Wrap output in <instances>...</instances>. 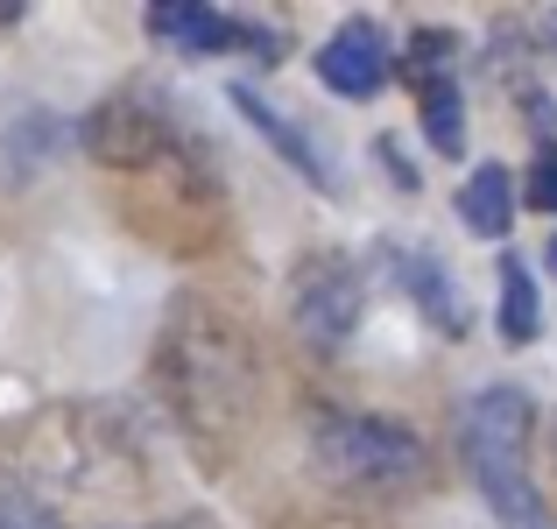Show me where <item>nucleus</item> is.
I'll return each mask as SVG.
<instances>
[{
    "instance_id": "nucleus-1",
    "label": "nucleus",
    "mask_w": 557,
    "mask_h": 529,
    "mask_svg": "<svg viewBox=\"0 0 557 529\" xmlns=\"http://www.w3.org/2000/svg\"><path fill=\"white\" fill-rule=\"evenodd\" d=\"M156 389H163L170 417L184 423L198 445H226L240 431L247 403H255V353L233 318H219L205 297L170 304L163 340H156Z\"/></svg>"
},
{
    "instance_id": "nucleus-2",
    "label": "nucleus",
    "mask_w": 557,
    "mask_h": 529,
    "mask_svg": "<svg viewBox=\"0 0 557 529\" xmlns=\"http://www.w3.org/2000/svg\"><path fill=\"white\" fill-rule=\"evenodd\" d=\"M530 431H536V409H530V395L508 389V381L480 389L473 403L459 409V452H466L473 488L487 494V508L508 529H557V516L544 508V494H536V480H530Z\"/></svg>"
},
{
    "instance_id": "nucleus-3",
    "label": "nucleus",
    "mask_w": 557,
    "mask_h": 529,
    "mask_svg": "<svg viewBox=\"0 0 557 529\" xmlns=\"http://www.w3.org/2000/svg\"><path fill=\"white\" fill-rule=\"evenodd\" d=\"M311 459L325 480L339 488H368V494H395L417 488L431 473V452L409 423L395 417H368V409H325L311 423Z\"/></svg>"
},
{
    "instance_id": "nucleus-4",
    "label": "nucleus",
    "mask_w": 557,
    "mask_h": 529,
    "mask_svg": "<svg viewBox=\"0 0 557 529\" xmlns=\"http://www.w3.org/2000/svg\"><path fill=\"white\" fill-rule=\"evenodd\" d=\"M42 431H50L57 445H36V466L50 480H64V488L107 494V488H121V480H135V438H127V423H113L107 409H50Z\"/></svg>"
},
{
    "instance_id": "nucleus-5",
    "label": "nucleus",
    "mask_w": 557,
    "mask_h": 529,
    "mask_svg": "<svg viewBox=\"0 0 557 529\" xmlns=\"http://www.w3.org/2000/svg\"><path fill=\"white\" fill-rule=\"evenodd\" d=\"M360 311H368V283L346 255H304L297 275H289V325L311 353H339L360 332Z\"/></svg>"
},
{
    "instance_id": "nucleus-6",
    "label": "nucleus",
    "mask_w": 557,
    "mask_h": 529,
    "mask_svg": "<svg viewBox=\"0 0 557 529\" xmlns=\"http://www.w3.org/2000/svg\"><path fill=\"white\" fill-rule=\"evenodd\" d=\"M78 142H85V156L107 163V170H163L170 156L184 149V127L170 121L156 99L113 93V99H99V107L85 113Z\"/></svg>"
},
{
    "instance_id": "nucleus-7",
    "label": "nucleus",
    "mask_w": 557,
    "mask_h": 529,
    "mask_svg": "<svg viewBox=\"0 0 557 529\" xmlns=\"http://www.w3.org/2000/svg\"><path fill=\"white\" fill-rule=\"evenodd\" d=\"M71 142H78V127L57 107H42V99H8V107H0V190L42 184V176L64 163Z\"/></svg>"
},
{
    "instance_id": "nucleus-8",
    "label": "nucleus",
    "mask_w": 557,
    "mask_h": 529,
    "mask_svg": "<svg viewBox=\"0 0 557 529\" xmlns=\"http://www.w3.org/2000/svg\"><path fill=\"white\" fill-rule=\"evenodd\" d=\"M388 71H395V50L374 22H346L318 42V78L339 99H374L381 85H388Z\"/></svg>"
},
{
    "instance_id": "nucleus-9",
    "label": "nucleus",
    "mask_w": 557,
    "mask_h": 529,
    "mask_svg": "<svg viewBox=\"0 0 557 529\" xmlns=\"http://www.w3.org/2000/svg\"><path fill=\"white\" fill-rule=\"evenodd\" d=\"M149 36L170 42L177 57H219V50H240V42L269 50L261 28L233 22V14H219V8H198V0H163V8H149Z\"/></svg>"
},
{
    "instance_id": "nucleus-10",
    "label": "nucleus",
    "mask_w": 557,
    "mask_h": 529,
    "mask_svg": "<svg viewBox=\"0 0 557 529\" xmlns=\"http://www.w3.org/2000/svg\"><path fill=\"white\" fill-rule=\"evenodd\" d=\"M381 261H388V275L403 283V297L417 304L423 318H431L445 340H466V297H459V283H451V269L437 255H423V247H381Z\"/></svg>"
},
{
    "instance_id": "nucleus-11",
    "label": "nucleus",
    "mask_w": 557,
    "mask_h": 529,
    "mask_svg": "<svg viewBox=\"0 0 557 529\" xmlns=\"http://www.w3.org/2000/svg\"><path fill=\"white\" fill-rule=\"evenodd\" d=\"M233 107H240V121H247V127H255V135H261V142H269V149H275V156H283V163H289V170H297V176H304V184H311V190H339V176H332V156H325V149H318V142H311V135H304V127H297V121H289V113H283V107H269V99H261V93H255V85H233Z\"/></svg>"
},
{
    "instance_id": "nucleus-12",
    "label": "nucleus",
    "mask_w": 557,
    "mask_h": 529,
    "mask_svg": "<svg viewBox=\"0 0 557 529\" xmlns=\"http://www.w3.org/2000/svg\"><path fill=\"white\" fill-rule=\"evenodd\" d=\"M459 219L480 233V241H502V233L516 226V176H508L502 163H480L459 184Z\"/></svg>"
},
{
    "instance_id": "nucleus-13",
    "label": "nucleus",
    "mask_w": 557,
    "mask_h": 529,
    "mask_svg": "<svg viewBox=\"0 0 557 529\" xmlns=\"http://www.w3.org/2000/svg\"><path fill=\"white\" fill-rule=\"evenodd\" d=\"M417 99H423V135H431V149L459 156L466 149V99H459V85H451V71L445 78H423Z\"/></svg>"
},
{
    "instance_id": "nucleus-14",
    "label": "nucleus",
    "mask_w": 557,
    "mask_h": 529,
    "mask_svg": "<svg viewBox=\"0 0 557 529\" xmlns=\"http://www.w3.org/2000/svg\"><path fill=\"white\" fill-rule=\"evenodd\" d=\"M536 325H544V311H536V283H530V261L508 255L502 261V340L508 346H530Z\"/></svg>"
},
{
    "instance_id": "nucleus-15",
    "label": "nucleus",
    "mask_w": 557,
    "mask_h": 529,
    "mask_svg": "<svg viewBox=\"0 0 557 529\" xmlns=\"http://www.w3.org/2000/svg\"><path fill=\"white\" fill-rule=\"evenodd\" d=\"M0 529H64V522H57V508L42 494H28L22 480L0 473Z\"/></svg>"
},
{
    "instance_id": "nucleus-16",
    "label": "nucleus",
    "mask_w": 557,
    "mask_h": 529,
    "mask_svg": "<svg viewBox=\"0 0 557 529\" xmlns=\"http://www.w3.org/2000/svg\"><path fill=\"white\" fill-rule=\"evenodd\" d=\"M530 205L536 212H557V142H544L530 163Z\"/></svg>"
},
{
    "instance_id": "nucleus-17",
    "label": "nucleus",
    "mask_w": 557,
    "mask_h": 529,
    "mask_svg": "<svg viewBox=\"0 0 557 529\" xmlns=\"http://www.w3.org/2000/svg\"><path fill=\"white\" fill-rule=\"evenodd\" d=\"M381 156H388V170H395V184H403V190H417V170H409V156H403V149H395V142H381Z\"/></svg>"
},
{
    "instance_id": "nucleus-18",
    "label": "nucleus",
    "mask_w": 557,
    "mask_h": 529,
    "mask_svg": "<svg viewBox=\"0 0 557 529\" xmlns=\"http://www.w3.org/2000/svg\"><path fill=\"white\" fill-rule=\"evenodd\" d=\"M550 36H557V14H550Z\"/></svg>"
}]
</instances>
